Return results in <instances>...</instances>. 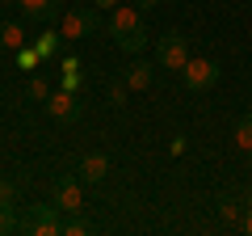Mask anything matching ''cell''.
Segmentation results:
<instances>
[{"instance_id":"8992f818","label":"cell","mask_w":252,"mask_h":236,"mask_svg":"<svg viewBox=\"0 0 252 236\" xmlns=\"http://www.w3.org/2000/svg\"><path fill=\"white\" fill-rule=\"evenodd\" d=\"M51 202L63 211V215H76V211L84 207V182H80V173H76V177H55Z\"/></svg>"},{"instance_id":"4fadbf2b","label":"cell","mask_w":252,"mask_h":236,"mask_svg":"<svg viewBox=\"0 0 252 236\" xmlns=\"http://www.w3.org/2000/svg\"><path fill=\"white\" fill-rule=\"evenodd\" d=\"M80 80H84V68H80V59H76V55H72V59H63V84H59V89H80Z\"/></svg>"},{"instance_id":"5b68a950","label":"cell","mask_w":252,"mask_h":236,"mask_svg":"<svg viewBox=\"0 0 252 236\" xmlns=\"http://www.w3.org/2000/svg\"><path fill=\"white\" fill-rule=\"evenodd\" d=\"M21 232H30V236H63L59 207H55V202H34V207H30V219L21 224Z\"/></svg>"},{"instance_id":"6da1fadb","label":"cell","mask_w":252,"mask_h":236,"mask_svg":"<svg viewBox=\"0 0 252 236\" xmlns=\"http://www.w3.org/2000/svg\"><path fill=\"white\" fill-rule=\"evenodd\" d=\"M105 30H109V38H114L126 55H143V46H147V26H143V9H139V4H114V9H109Z\"/></svg>"},{"instance_id":"44dd1931","label":"cell","mask_w":252,"mask_h":236,"mask_svg":"<svg viewBox=\"0 0 252 236\" xmlns=\"http://www.w3.org/2000/svg\"><path fill=\"white\" fill-rule=\"evenodd\" d=\"M38 59H42V55H38L34 46H21V51H17V64H21V68H34Z\"/></svg>"},{"instance_id":"52a82bcc","label":"cell","mask_w":252,"mask_h":236,"mask_svg":"<svg viewBox=\"0 0 252 236\" xmlns=\"http://www.w3.org/2000/svg\"><path fill=\"white\" fill-rule=\"evenodd\" d=\"M42 106H46V114H51L55 122H76V118H80V101H76L72 89H51V97H46Z\"/></svg>"},{"instance_id":"277c9868","label":"cell","mask_w":252,"mask_h":236,"mask_svg":"<svg viewBox=\"0 0 252 236\" xmlns=\"http://www.w3.org/2000/svg\"><path fill=\"white\" fill-rule=\"evenodd\" d=\"M219 76H223V68H219L215 59H193V55H189V64L181 68V80H185L189 93H206V89H215Z\"/></svg>"},{"instance_id":"3957f363","label":"cell","mask_w":252,"mask_h":236,"mask_svg":"<svg viewBox=\"0 0 252 236\" xmlns=\"http://www.w3.org/2000/svg\"><path fill=\"white\" fill-rule=\"evenodd\" d=\"M156 64L168 68V72H181L189 64V38L181 30H168V34L156 38Z\"/></svg>"},{"instance_id":"ffe728a7","label":"cell","mask_w":252,"mask_h":236,"mask_svg":"<svg viewBox=\"0 0 252 236\" xmlns=\"http://www.w3.org/2000/svg\"><path fill=\"white\" fill-rule=\"evenodd\" d=\"M240 232L252 236V190H244V215H240Z\"/></svg>"},{"instance_id":"30bf717a","label":"cell","mask_w":252,"mask_h":236,"mask_svg":"<svg viewBox=\"0 0 252 236\" xmlns=\"http://www.w3.org/2000/svg\"><path fill=\"white\" fill-rule=\"evenodd\" d=\"M122 80L130 84L135 93H143V89H152V80H156V72H152V64L147 59H135L130 68H122Z\"/></svg>"},{"instance_id":"2e32d148","label":"cell","mask_w":252,"mask_h":236,"mask_svg":"<svg viewBox=\"0 0 252 236\" xmlns=\"http://www.w3.org/2000/svg\"><path fill=\"white\" fill-rule=\"evenodd\" d=\"M126 93H130V84H126L122 76H114V80H109V106L122 110V106H126Z\"/></svg>"},{"instance_id":"ac0fdd59","label":"cell","mask_w":252,"mask_h":236,"mask_svg":"<svg viewBox=\"0 0 252 236\" xmlns=\"http://www.w3.org/2000/svg\"><path fill=\"white\" fill-rule=\"evenodd\" d=\"M93 232V228L89 224H84V219H80V211H76V215H67V219H63V236H89Z\"/></svg>"},{"instance_id":"9c48e42d","label":"cell","mask_w":252,"mask_h":236,"mask_svg":"<svg viewBox=\"0 0 252 236\" xmlns=\"http://www.w3.org/2000/svg\"><path fill=\"white\" fill-rule=\"evenodd\" d=\"M109 169H114V164H109V152H84L76 173H80L84 186H97V182H105V177H109Z\"/></svg>"},{"instance_id":"7c38bea8","label":"cell","mask_w":252,"mask_h":236,"mask_svg":"<svg viewBox=\"0 0 252 236\" xmlns=\"http://www.w3.org/2000/svg\"><path fill=\"white\" fill-rule=\"evenodd\" d=\"M219 215H223L227 224H240V215H244V198H240V194H223V198H219Z\"/></svg>"},{"instance_id":"7a4b0ae2","label":"cell","mask_w":252,"mask_h":236,"mask_svg":"<svg viewBox=\"0 0 252 236\" xmlns=\"http://www.w3.org/2000/svg\"><path fill=\"white\" fill-rule=\"evenodd\" d=\"M63 34V42H76V38H89L101 30V9H63V17L55 21Z\"/></svg>"},{"instance_id":"cb8c5ba5","label":"cell","mask_w":252,"mask_h":236,"mask_svg":"<svg viewBox=\"0 0 252 236\" xmlns=\"http://www.w3.org/2000/svg\"><path fill=\"white\" fill-rule=\"evenodd\" d=\"M4 4H17V0H4Z\"/></svg>"},{"instance_id":"7402d4cb","label":"cell","mask_w":252,"mask_h":236,"mask_svg":"<svg viewBox=\"0 0 252 236\" xmlns=\"http://www.w3.org/2000/svg\"><path fill=\"white\" fill-rule=\"evenodd\" d=\"M93 4H97L101 13H109V9H114V4H118V0H93Z\"/></svg>"},{"instance_id":"8fae6325","label":"cell","mask_w":252,"mask_h":236,"mask_svg":"<svg viewBox=\"0 0 252 236\" xmlns=\"http://www.w3.org/2000/svg\"><path fill=\"white\" fill-rule=\"evenodd\" d=\"M0 42L9 46V51H21V46H26V26H21V21H4V26H0Z\"/></svg>"},{"instance_id":"9a60e30c","label":"cell","mask_w":252,"mask_h":236,"mask_svg":"<svg viewBox=\"0 0 252 236\" xmlns=\"http://www.w3.org/2000/svg\"><path fill=\"white\" fill-rule=\"evenodd\" d=\"M235 144H240V152H252V114L235 122Z\"/></svg>"},{"instance_id":"5bb4252c","label":"cell","mask_w":252,"mask_h":236,"mask_svg":"<svg viewBox=\"0 0 252 236\" xmlns=\"http://www.w3.org/2000/svg\"><path fill=\"white\" fill-rule=\"evenodd\" d=\"M59 42H63V34H59V30H46L42 38H34V51L42 55V59H51V55L59 51Z\"/></svg>"},{"instance_id":"ba28073f","label":"cell","mask_w":252,"mask_h":236,"mask_svg":"<svg viewBox=\"0 0 252 236\" xmlns=\"http://www.w3.org/2000/svg\"><path fill=\"white\" fill-rule=\"evenodd\" d=\"M17 4H21V17L38 21V26H51L63 17V0H17Z\"/></svg>"},{"instance_id":"603a6c76","label":"cell","mask_w":252,"mask_h":236,"mask_svg":"<svg viewBox=\"0 0 252 236\" xmlns=\"http://www.w3.org/2000/svg\"><path fill=\"white\" fill-rule=\"evenodd\" d=\"M135 4H139V9H143V13H152L156 4H160V0H135Z\"/></svg>"},{"instance_id":"e0dca14e","label":"cell","mask_w":252,"mask_h":236,"mask_svg":"<svg viewBox=\"0 0 252 236\" xmlns=\"http://www.w3.org/2000/svg\"><path fill=\"white\" fill-rule=\"evenodd\" d=\"M17 215H13V202H4L0 198V236H9V232H17Z\"/></svg>"},{"instance_id":"d6986e66","label":"cell","mask_w":252,"mask_h":236,"mask_svg":"<svg viewBox=\"0 0 252 236\" xmlns=\"http://www.w3.org/2000/svg\"><path fill=\"white\" fill-rule=\"evenodd\" d=\"M26 93H30L34 101H46V97H51V84H46V76H30Z\"/></svg>"}]
</instances>
